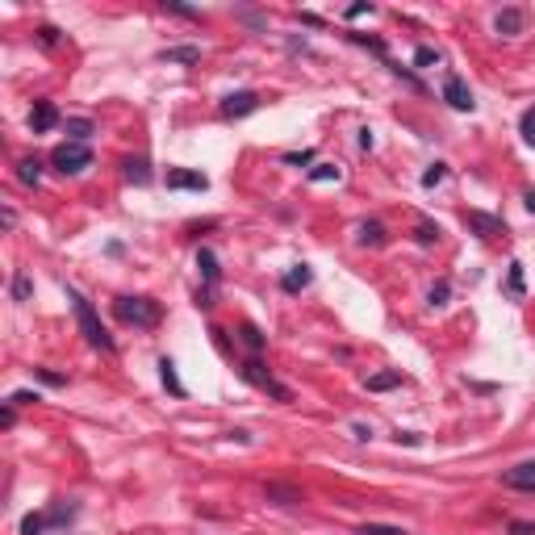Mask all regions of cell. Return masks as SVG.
Here are the masks:
<instances>
[{"mask_svg":"<svg viewBox=\"0 0 535 535\" xmlns=\"http://www.w3.org/2000/svg\"><path fill=\"white\" fill-rule=\"evenodd\" d=\"M67 301H71V310H75V322H80V335L88 339V347H96V352H113L117 343H113V335L100 326V318H96L92 301H88L80 289H67Z\"/></svg>","mask_w":535,"mask_h":535,"instance_id":"cell-1","label":"cell"},{"mask_svg":"<svg viewBox=\"0 0 535 535\" xmlns=\"http://www.w3.org/2000/svg\"><path fill=\"white\" fill-rule=\"evenodd\" d=\"M113 314L126 326H138V331H155L163 322V306L155 297H117L113 301Z\"/></svg>","mask_w":535,"mask_h":535,"instance_id":"cell-2","label":"cell"},{"mask_svg":"<svg viewBox=\"0 0 535 535\" xmlns=\"http://www.w3.org/2000/svg\"><path fill=\"white\" fill-rule=\"evenodd\" d=\"M50 163H54L63 176H80L84 167H92V151H88V142H59V146L50 151Z\"/></svg>","mask_w":535,"mask_h":535,"instance_id":"cell-3","label":"cell"},{"mask_svg":"<svg viewBox=\"0 0 535 535\" xmlns=\"http://www.w3.org/2000/svg\"><path fill=\"white\" fill-rule=\"evenodd\" d=\"M239 372H243V381H247V385H255V389L272 393L276 402H293V389H289V385H280V381H276V377H272L259 360H243V364H239Z\"/></svg>","mask_w":535,"mask_h":535,"instance_id":"cell-4","label":"cell"},{"mask_svg":"<svg viewBox=\"0 0 535 535\" xmlns=\"http://www.w3.org/2000/svg\"><path fill=\"white\" fill-rule=\"evenodd\" d=\"M444 100H448L452 109H460V113H473V105H477V100H473V88H469L456 71L444 80Z\"/></svg>","mask_w":535,"mask_h":535,"instance_id":"cell-5","label":"cell"},{"mask_svg":"<svg viewBox=\"0 0 535 535\" xmlns=\"http://www.w3.org/2000/svg\"><path fill=\"white\" fill-rule=\"evenodd\" d=\"M167 188H176V193H205L209 176L205 172H188V167H167Z\"/></svg>","mask_w":535,"mask_h":535,"instance_id":"cell-6","label":"cell"},{"mask_svg":"<svg viewBox=\"0 0 535 535\" xmlns=\"http://www.w3.org/2000/svg\"><path fill=\"white\" fill-rule=\"evenodd\" d=\"M255 109H259V96H255L251 88L230 92V96L222 100V117H247V113H255Z\"/></svg>","mask_w":535,"mask_h":535,"instance_id":"cell-7","label":"cell"},{"mask_svg":"<svg viewBox=\"0 0 535 535\" xmlns=\"http://www.w3.org/2000/svg\"><path fill=\"white\" fill-rule=\"evenodd\" d=\"M502 485L506 490H523V494H535V460H523L515 469L502 473Z\"/></svg>","mask_w":535,"mask_h":535,"instance_id":"cell-8","label":"cell"},{"mask_svg":"<svg viewBox=\"0 0 535 535\" xmlns=\"http://www.w3.org/2000/svg\"><path fill=\"white\" fill-rule=\"evenodd\" d=\"M54 126H59V109H54V100H33L29 130H33V134H50Z\"/></svg>","mask_w":535,"mask_h":535,"instance_id":"cell-9","label":"cell"},{"mask_svg":"<svg viewBox=\"0 0 535 535\" xmlns=\"http://www.w3.org/2000/svg\"><path fill=\"white\" fill-rule=\"evenodd\" d=\"M465 222H469V230H477L481 239L506 234V222H502V218H494V213H481V209H469V213H465Z\"/></svg>","mask_w":535,"mask_h":535,"instance_id":"cell-10","label":"cell"},{"mask_svg":"<svg viewBox=\"0 0 535 535\" xmlns=\"http://www.w3.org/2000/svg\"><path fill=\"white\" fill-rule=\"evenodd\" d=\"M314 285V268L310 264H293L285 276H280V289L285 293H301V289H310Z\"/></svg>","mask_w":535,"mask_h":535,"instance_id":"cell-11","label":"cell"},{"mask_svg":"<svg viewBox=\"0 0 535 535\" xmlns=\"http://www.w3.org/2000/svg\"><path fill=\"white\" fill-rule=\"evenodd\" d=\"M523 21H527V17H523V8H515V4H511V8H502V13L494 17V29L511 38V33H523Z\"/></svg>","mask_w":535,"mask_h":535,"instance_id":"cell-12","label":"cell"},{"mask_svg":"<svg viewBox=\"0 0 535 535\" xmlns=\"http://www.w3.org/2000/svg\"><path fill=\"white\" fill-rule=\"evenodd\" d=\"M264 498H268V502H280V506H297V502H306V498H301V490L280 485V481H268V485H264Z\"/></svg>","mask_w":535,"mask_h":535,"instance_id":"cell-13","label":"cell"},{"mask_svg":"<svg viewBox=\"0 0 535 535\" xmlns=\"http://www.w3.org/2000/svg\"><path fill=\"white\" fill-rule=\"evenodd\" d=\"M159 381H163V389H167L172 398H188V389H184V381L176 377V364H172L167 356L159 360Z\"/></svg>","mask_w":535,"mask_h":535,"instance_id":"cell-14","label":"cell"},{"mask_svg":"<svg viewBox=\"0 0 535 535\" xmlns=\"http://www.w3.org/2000/svg\"><path fill=\"white\" fill-rule=\"evenodd\" d=\"M71 519H75V502L54 498V502H50V511H46V527H67Z\"/></svg>","mask_w":535,"mask_h":535,"instance_id":"cell-15","label":"cell"},{"mask_svg":"<svg viewBox=\"0 0 535 535\" xmlns=\"http://www.w3.org/2000/svg\"><path fill=\"white\" fill-rule=\"evenodd\" d=\"M197 268H201V276H205V285L213 289V285H218V276H222V268H218V255H213L209 247H201V251H197Z\"/></svg>","mask_w":535,"mask_h":535,"instance_id":"cell-16","label":"cell"},{"mask_svg":"<svg viewBox=\"0 0 535 535\" xmlns=\"http://www.w3.org/2000/svg\"><path fill=\"white\" fill-rule=\"evenodd\" d=\"M381 243H385V226L377 218L360 222V247H381Z\"/></svg>","mask_w":535,"mask_h":535,"instance_id":"cell-17","label":"cell"},{"mask_svg":"<svg viewBox=\"0 0 535 535\" xmlns=\"http://www.w3.org/2000/svg\"><path fill=\"white\" fill-rule=\"evenodd\" d=\"M523 293H527V285H523V264H519V259H511V272H506V297L523 301Z\"/></svg>","mask_w":535,"mask_h":535,"instance_id":"cell-18","label":"cell"},{"mask_svg":"<svg viewBox=\"0 0 535 535\" xmlns=\"http://www.w3.org/2000/svg\"><path fill=\"white\" fill-rule=\"evenodd\" d=\"M63 130H67V142H88L92 138V121L88 117H71V121H63Z\"/></svg>","mask_w":535,"mask_h":535,"instance_id":"cell-19","label":"cell"},{"mask_svg":"<svg viewBox=\"0 0 535 535\" xmlns=\"http://www.w3.org/2000/svg\"><path fill=\"white\" fill-rule=\"evenodd\" d=\"M126 180H134V184H151V163H146V155L126 159Z\"/></svg>","mask_w":535,"mask_h":535,"instance_id":"cell-20","label":"cell"},{"mask_svg":"<svg viewBox=\"0 0 535 535\" xmlns=\"http://www.w3.org/2000/svg\"><path fill=\"white\" fill-rule=\"evenodd\" d=\"M163 63H201V50L197 46H167Z\"/></svg>","mask_w":535,"mask_h":535,"instance_id":"cell-21","label":"cell"},{"mask_svg":"<svg viewBox=\"0 0 535 535\" xmlns=\"http://www.w3.org/2000/svg\"><path fill=\"white\" fill-rule=\"evenodd\" d=\"M17 180L29 184V188H38V180H42V163H38V159H21V163H17Z\"/></svg>","mask_w":535,"mask_h":535,"instance_id":"cell-22","label":"cell"},{"mask_svg":"<svg viewBox=\"0 0 535 535\" xmlns=\"http://www.w3.org/2000/svg\"><path fill=\"white\" fill-rule=\"evenodd\" d=\"M239 335H243V343H247L251 352H264V347H268V335H264L255 322H243V326H239Z\"/></svg>","mask_w":535,"mask_h":535,"instance_id":"cell-23","label":"cell"},{"mask_svg":"<svg viewBox=\"0 0 535 535\" xmlns=\"http://www.w3.org/2000/svg\"><path fill=\"white\" fill-rule=\"evenodd\" d=\"M402 385V372H377L368 377V393H385V389H398Z\"/></svg>","mask_w":535,"mask_h":535,"instance_id":"cell-24","label":"cell"},{"mask_svg":"<svg viewBox=\"0 0 535 535\" xmlns=\"http://www.w3.org/2000/svg\"><path fill=\"white\" fill-rule=\"evenodd\" d=\"M310 180H314V184H326V180H339V167H335V163H314V167H310Z\"/></svg>","mask_w":535,"mask_h":535,"instance_id":"cell-25","label":"cell"},{"mask_svg":"<svg viewBox=\"0 0 535 535\" xmlns=\"http://www.w3.org/2000/svg\"><path fill=\"white\" fill-rule=\"evenodd\" d=\"M414 234H419V243H423V247H431V243H439V234H444V230H439V222H419V230H414Z\"/></svg>","mask_w":535,"mask_h":535,"instance_id":"cell-26","label":"cell"},{"mask_svg":"<svg viewBox=\"0 0 535 535\" xmlns=\"http://www.w3.org/2000/svg\"><path fill=\"white\" fill-rule=\"evenodd\" d=\"M448 297H452V285H448V280H435V285H431V293H427V301H431V306H448Z\"/></svg>","mask_w":535,"mask_h":535,"instance_id":"cell-27","label":"cell"},{"mask_svg":"<svg viewBox=\"0 0 535 535\" xmlns=\"http://www.w3.org/2000/svg\"><path fill=\"white\" fill-rule=\"evenodd\" d=\"M46 532V515H25L21 519V535H42Z\"/></svg>","mask_w":535,"mask_h":535,"instance_id":"cell-28","label":"cell"},{"mask_svg":"<svg viewBox=\"0 0 535 535\" xmlns=\"http://www.w3.org/2000/svg\"><path fill=\"white\" fill-rule=\"evenodd\" d=\"M444 176H448V163H431V167L423 172V188H435Z\"/></svg>","mask_w":535,"mask_h":535,"instance_id":"cell-29","label":"cell"},{"mask_svg":"<svg viewBox=\"0 0 535 535\" xmlns=\"http://www.w3.org/2000/svg\"><path fill=\"white\" fill-rule=\"evenodd\" d=\"M29 293H33L29 276H25V272H17V276H13V297H17V301H29Z\"/></svg>","mask_w":535,"mask_h":535,"instance_id":"cell-30","label":"cell"},{"mask_svg":"<svg viewBox=\"0 0 535 535\" xmlns=\"http://www.w3.org/2000/svg\"><path fill=\"white\" fill-rule=\"evenodd\" d=\"M519 130H523V138H527V146H535V105L519 117Z\"/></svg>","mask_w":535,"mask_h":535,"instance_id":"cell-31","label":"cell"},{"mask_svg":"<svg viewBox=\"0 0 535 535\" xmlns=\"http://www.w3.org/2000/svg\"><path fill=\"white\" fill-rule=\"evenodd\" d=\"M414 63H419V67H435V63H439V50H435V46H419V50H414Z\"/></svg>","mask_w":535,"mask_h":535,"instance_id":"cell-32","label":"cell"},{"mask_svg":"<svg viewBox=\"0 0 535 535\" xmlns=\"http://www.w3.org/2000/svg\"><path fill=\"white\" fill-rule=\"evenodd\" d=\"M33 377H38L42 385H50V389H59V385H67V377H63V372H50V368H33Z\"/></svg>","mask_w":535,"mask_h":535,"instance_id":"cell-33","label":"cell"},{"mask_svg":"<svg viewBox=\"0 0 535 535\" xmlns=\"http://www.w3.org/2000/svg\"><path fill=\"white\" fill-rule=\"evenodd\" d=\"M285 163H289V167H306V163H314V151H289Z\"/></svg>","mask_w":535,"mask_h":535,"instance_id":"cell-34","label":"cell"},{"mask_svg":"<svg viewBox=\"0 0 535 535\" xmlns=\"http://www.w3.org/2000/svg\"><path fill=\"white\" fill-rule=\"evenodd\" d=\"M33 402H42L38 393H29V389H17V393H8V406H33Z\"/></svg>","mask_w":535,"mask_h":535,"instance_id":"cell-35","label":"cell"},{"mask_svg":"<svg viewBox=\"0 0 535 535\" xmlns=\"http://www.w3.org/2000/svg\"><path fill=\"white\" fill-rule=\"evenodd\" d=\"M360 535H406L402 527H381V523H364L360 527Z\"/></svg>","mask_w":535,"mask_h":535,"instance_id":"cell-36","label":"cell"},{"mask_svg":"<svg viewBox=\"0 0 535 535\" xmlns=\"http://www.w3.org/2000/svg\"><path fill=\"white\" fill-rule=\"evenodd\" d=\"M59 38H63V33H59L54 25H42V29H38V42H42V46H59Z\"/></svg>","mask_w":535,"mask_h":535,"instance_id":"cell-37","label":"cell"},{"mask_svg":"<svg viewBox=\"0 0 535 535\" xmlns=\"http://www.w3.org/2000/svg\"><path fill=\"white\" fill-rule=\"evenodd\" d=\"M364 13H372V4H368V0H360V4H352V8H347V17H352V21H356V17H364Z\"/></svg>","mask_w":535,"mask_h":535,"instance_id":"cell-38","label":"cell"},{"mask_svg":"<svg viewBox=\"0 0 535 535\" xmlns=\"http://www.w3.org/2000/svg\"><path fill=\"white\" fill-rule=\"evenodd\" d=\"M167 13H176V17H197V8H184V4H163Z\"/></svg>","mask_w":535,"mask_h":535,"instance_id":"cell-39","label":"cell"},{"mask_svg":"<svg viewBox=\"0 0 535 535\" xmlns=\"http://www.w3.org/2000/svg\"><path fill=\"white\" fill-rule=\"evenodd\" d=\"M0 222H4V230H13V226H17V213L4 205V209H0Z\"/></svg>","mask_w":535,"mask_h":535,"instance_id":"cell-40","label":"cell"},{"mask_svg":"<svg viewBox=\"0 0 535 535\" xmlns=\"http://www.w3.org/2000/svg\"><path fill=\"white\" fill-rule=\"evenodd\" d=\"M511 535H535V523H511Z\"/></svg>","mask_w":535,"mask_h":535,"instance_id":"cell-41","label":"cell"},{"mask_svg":"<svg viewBox=\"0 0 535 535\" xmlns=\"http://www.w3.org/2000/svg\"><path fill=\"white\" fill-rule=\"evenodd\" d=\"M243 21H247L251 29H264V17H259V13H243Z\"/></svg>","mask_w":535,"mask_h":535,"instance_id":"cell-42","label":"cell"},{"mask_svg":"<svg viewBox=\"0 0 535 535\" xmlns=\"http://www.w3.org/2000/svg\"><path fill=\"white\" fill-rule=\"evenodd\" d=\"M13 423H17V414H13V406L4 402V414H0V427H13Z\"/></svg>","mask_w":535,"mask_h":535,"instance_id":"cell-43","label":"cell"},{"mask_svg":"<svg viewBox=\"0 0 535 535\" xmlns=\"http://www.w3.org/2000/svg\"><path fill=\"white\" fill-rule=\"evenodd\" d=\"M360 146H364V151H372V130H368V126L360 130Z\"/></svg>","mask_w":535,"mask_h":535,"instance_id":"cell-44","label":"cell"},{"mask_svg":"<svg viewBox=\"0 0 535 535\" xmlns=\"http://www.w3.org/2000/svg\"><path fill=\"white\" fill-rule=\"evenodd\" d=\"M398 444H410V448H419L423 439H419V435H410V431H402V435H398Z\"/></svg>","mask_w":535,"mask_h":535,"instance_id":"cell-45","label":"cell"},{"mask_svg":"<svg viewBox=\"0 0 535 535\" xmlns=\"http://www.w3.org/2000/svg\"><path fill=\"white\" fill-rule=\"evenodd\" d=\"M523 201H527V209H532V213H535V193H527V197H523Z\"/></svg>","mask_w":535,"mask_h":535,"instance_id":"cell-46","label":"cell"}]
</instances>
